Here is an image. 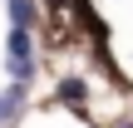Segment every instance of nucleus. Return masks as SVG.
Returning a JSON list of instances; mask_svg holds the SVG:
<instances>
[{"label": "nucleus", "mask_w": 133, "mask_h": 128, "mask_svg": "<svg viewBox=\"0 0 133 128\" xmlns=\"http://www.w3.org/2000/svg\"><path fill=\"white\" fill-rule=\"evenodd\" d=\"M5 10H10V25L15 30H35L39 25V5L35 0H5Z\"/></svg>", "instance_id": "f03ea898"}, {"label": "nucleus", "mask_w": 133, "mask_h": 128, "mask_svg": "<svg viewBox=\"0 0 133 128\" xmlns=\"http://www.w3.org/2000/svg\"><path fill=\"white\" fill-rule=\"evenodd\" d=\"M0 104H5V118H15V113H20V104H25V84H15V79H10V89L0 94Z\"/></svg>", "instance_id": "20e7f679"}, {"label": "nucleus", "mask_w": 133, "mask_h": 128, "mask_svg": "<svg viewBox=\"0 0 133 128\" xmlns=\"http://www.w3.org/2000/svg\"><path fill=\"white\" fill-rule=\"evenodd\" d=\"M59 104L84 109V104H89V84H84V79H64V84H59Z\"/></svg>", "instance_id": "7ed1b4c3"}, {"label": "nucleus", "mask_w": 133, "mask_h": 128, "mask_svg": "<svg viewBox=\"0 0 133 128\" xmlns=\"http://www.w3.org/2000/svg\"><path fill=\"white\" fill-rule=\"evenodd\" d=\"M114 128H133V123H128V118H123V123H114Z\"/></svg>", "instance_id": "39448f33"}, {"label": "nucleus", "mask_w": 133, "mask_h": 128, "mask_svg": "<svg viewBox=\"0 0 133 128\" xmlns=\"http://www.w3.org/2000/svg\"><path fill=\"white\" fill-rule=\"evenodd\" d=\"M5 64H35V35H30V30H15V25H10V39H5Z\"/></svg>", "instance_id": "f257e3e1"}, {"label": "nucleus", "mask_w": 133, "mask_h": 128, "mask_svg": "<svg viewBox=\"0 0 133 128\" xmlns=\"http://www.w3.org/2000/svg\"><path fill=\"white\" fill-rule=\"evenodd\" d=\"M0 123H5V104H0Z\"/></svg>", "instance_id": "423d86ee"}]
</instances>
